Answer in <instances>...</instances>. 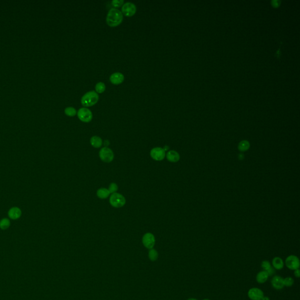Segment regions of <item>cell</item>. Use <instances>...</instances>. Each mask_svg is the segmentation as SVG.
Instances as JSON below:
<instances>
[{
    "label": "cell",
    "mask_w": 300,
    "mask_h": 300,
    "mask_svg": "<svg viewBox=\"0 0 300 300\" xmlns=\"http://www.w3.org/2000/svg\"><path fill=\"white\" fill-rule=\"evenodd\" d=\"M123 20V14L119 9L112 8L107 15L106 23L110 27H114L118 26Z\"/></svg>",
    "instance_id": "cell-1"
},
{
    "label": "cell",
    "mask_w": 300,
    "mask_h": 300,
    "mask_svg": "<svg viewBox=\"0 0 300 300\" xmlns=\"http://www.w3.org/2000/svg\"><path fill=\"white\" fill-rule=\"evenodd\" d=\"M99 99L96 91L92 90L86 93L81 99V103L84 107H90L97 103Z\"/></svg>",
    "instance_id": "cell-2"
},
{
    "label": "cell",
    "mask_w": 300,
    "mask_h": 300,
    "mask_svg": "<svg viewBox=\"0 0 300 300\" xmlns=\"http://www.w3.org/2000/svg\"><path fill=\"white\" fill-rule=\"evenodd\" d=\"M109 202L114 208H121L125 204V199L121 194L115 192L111 195Z\"/></svg>",
    "instance_id": "cell-3"
},
{
    "label": "cell",
    "mask_w": 300,
    "mask_h": 300,
    "mask_svg": "<svg viewBox=\"0 0 300 300\" xmlns=\"http://www.w3.org/2000/svg\"><path fill=\"white\" fill-rule=\"evenodd\" d=\"M99 157L101 160L104 162L109 163L114 160V153L110 148L108 147L102 148L99 152Z\"/></svg>",
    "instance_id": "cell-4"
},
{
    "label": "cell",
    "mask_w": 300,
    "mask_h": 300,
    "mask_svg": "<svg viewBox=\"0 0 300 300\" xmlns=\"http://www.w3.org/2000/svg\"><path fill=\"white\" fill-rule=\"evenodd\" d=\"M78 117L79 120L84 123H89L93 119V114L88 108H80L78 111Z\"/></svg>",
    "instance_id": "cell-5"
},
{
    "label": "cell",
    "mask_w": 300,
    "mask_h": 300,
    "mask_svg": "<svg viewBox=\"0 0 300 300\" xmlns=\"http://www.w3.org/2000/svg\"><path fill=\"white\" fill-rule=\"evenodd\" d=\"M285 263L287 267L291 270H295L300 267V260L295 255H290L286 259Z\"/></svg>",
    "instance_id": "cell-6"
},
{
    "label": "cell",
    "mask_w": 300,
    "mask_h": 300,
    "mask_svg": "<svg viewBox=\"0 0 300 300\" xmlns=\"http://www.w3.org/2000/svg\"><path fill=\"white\" fill-rule=\"evenodd\" d=\"M121 13L126 17H131L135 14L137 7L134 3L131 2H127L124 3L121 8Z\"/></svg>",
    "instance_id": "cell-7"
},
{
    "label": "cell",
    "mask_w": 300,
    "mask_h": 300,
    "mask_svg": "<svg viewBox=\"0 0 300 300\" xmlns=\"http://www.w3.org/2000/svg\"><path fill=\"white\" fill-rule=\"evenodd\" d=\"M150 155L155 161H162L166 156L165 150L161 147L152 148L150 151Z\"/></svg>",
    "instance_id": "cell-8"
},
{
    "label": "cell",
    "mask_w": 300,
    "mask_h": 300,
    "mask_svg": "<svg viewBox=\"0 0 300 300\" xmlns=\"http://www.w3.org/2000/svg\"><path fill=\"white\" fill-rule=\"evenodd\" d=\"M142 242L144 246L148 249H153L155 243V238L154 235L151 233H145L143 237Z\"/></svg>",
    "instance_id": "cell-9"
},
{
    "label": "cell",
    "mask_w": 300,
    "mask_h": 300,
    "mask_svg": "<svg viewBox=\"0 0 300 300\" xmlns=\"http://www.w3.org/2000/svg\"><path fill=\"white\" fill-rule=\"evenodd\" d=\"M247 295L250 299L252 300H262L264 296L263 291L256 287L250 288L247 292Z\"/></svg>",
    "instance_id": "cell-10"
},
{
    "label": "cell",
    "mask_w": 300,
    "mask_h": 300,
    "mask_svg": "<svg viewBox=\"0 0 300 300\" xmlns=\"http://www.w3.org/2000/svg\"><path fill=\"white\" fill-rule=\"evenodd\" d=\"M110 80L113 84H120L124 82L125 76L120 72H115L110 76Z\"/></svg>",
    "instance_id": "cell-11"
},
{
    "label": "cell",
    "mask_w": 300,
    "mask_h": 300,
    "mask_svg": "<svg viewBox=\"0 0 300 300\" xmlns=\"http://www.w3.org/2000/svg\"><path fill=\"white\" fill-rule=\"evenodd\" d=\"M271 282L272 287L276 290H281L284 287L283 278L280 276H276L272 277Z\"/></svg>",
    "instance_id": "cell-12"
},
{
    "label": "cell",
    "mask_w": 300,
    "mask_h": 300,
    "mask_svg": "<svg viewBox=\"0 0 300 300\" xmlns=\"http://www.w3.org/2000/svg\"><path fill=\"white\" fill-rule=\"evenodd\" d=\"M261 267L263 268V271L267 272L269 276H272L275 273V269L272 267L271 263L267 260H264L262 262Z\"/></svg>",
    "instance_id": "cell-13"
},
{
    "label": "cell",
    "mask_w": 300,
    "mask_h": 300,
    "mask_svg": "<svg viewBox=\"0 0 300 300\" xmlns=\"http://www.w3.org/2000/svg\"><path fill=\"white\" fill-rule=\"evenodd\" d=\"M166 158L171 162H177L180 160V155L179 153L174 150L169 151L166 153Z\"/></svg>",
    "instance_id": "cell-14"
},
{
    "label": "cell",
    "mask_w": 300,
    "mask_h": 300,
    "mask_svg": "<svg viewBox=\"0 0 300 300\" xmlns=\"http://www.w3.org/2000/svg\"><path fill=\"white\" fill-rule=\"evenodd\" d=\"M272 267L275 270H280L284 267V263L282 259L279 257H276L272 260Z\"/></svg>",
    "instance_id": "cell-15"
},
{
    "label": "cell",
    "mask_w": 300,
    "mask_h": 300,
    "mask_svg": "<svg viewBox=\"0 0 300 300\" xmlns=\"http://www.w3.org/2000/svg\"><path fill=\"white\" fill-rule=\"evenodd\" d=\"M269 277V275L267 272L265 271H261L259 273H257L256 276V281L260 284H263L267 282Z\"/></svg>",
    "instance_id": "cell-16"
},
{
    "label": "cell",
    "mask_w": 300,
    "mask_h": 300,
    "mask_svg": "<svg viewBox=\"0 0 300 300\" xmlns=\"http://www.w3.org/2000/svg\"><path fill=\"white\" fill-rule=\"evenodd\" d=\"M21 211L17 207L12 208L8 212V216L12 219H17L21 215Z\"/></svg>",
    "instance_id": "cell-17"
},
{
    "label": "cell",
    "mask_w": 300,
    "mask_h": 300,
    "mask_svg": "<svg viewBox=\"0 0 300 300\" xmlns=\"http://www.w3.org/2000/svg\"><path fill=\"white\" fill-rule=\"evenodd\" d=\"M90 144L94 148H100L103 144V141L99 136H93L90 139Z\"/></svg>",
    "instance_id": "cell-18"
},
{
    "label": "cell",
    "mask_w": 300,
    "mask_h": 300,
    "mask_svg": "<svg viewBox=\"0 0 300 300\" xmlns=\"http://www.w3.org/2000/svg\"><path fill=\"white\" fill-rule=\"evenodd\" d=\"M110 192L109 189L102 188L98 189L97 191V196L100 199H106L110 196Z\"/></svg>",
    "instance_id": "cell-19"
},
{
    "label": "cell",
    "mask_w": 300,
    "mask_h": 300,
    "mask_svg": "<svg viewBox=\"0 0 300 300\" xmlns=\"http://www.w3.org/2000/svg\"><path fill=\"white\" fill-rule=\"evenodd\" d=\"M250 144L249 142L247 140H243V141H242L239 144L238 149L240 150V151L243 152L248 150L250 148Z\"/></svg>",
    "instance_id": "cell-20"
},
{
    "label": "cell",
    "mask_w": 300,
    "mask_h": 300,
    "mask_svg": "<svg viewBox=\"0 0 300 300\" xmlns=\"http://www.w3.org/2000/svg\"><path fill=\"white\" fill-rule=\"evenodd\" d=\"M148 257L152 262L156 261L158 257V253L156 250L151 249L148 252Z\"/></svg>",
    "instance_id": "cell-21"
},
{
    "label": "cell",
    "mask_w": 300,
    "mask_h": 300,
    "mask_svg": "<svg viewBox=\"0 0 300 300\" xmlns=\"http://www.w3.org/2000/svg\"><path fill=\"white\" fill-rule=\"evenodd\" d=\"M95 90H96V92L98 93H102L104 92L106 90L105 84L102 82H98L96 83L95 86Z\"/></svg>",
    "instance_id": "cell-22"
},
{
    "label": "cell",
    "mask_w": 300,
    "mask_h": 300,
    "mask_svg": "<svg viewBox=\"0 0 300 300\" xmlns=\"http://www.w3.org/2000/svg\"><path fill=\"white\" fill-rule=\"evenodd\" d=\"M65 113L70 117H73L77 114V111L73 107H68L65 109Z\"/></svg>",
    "instance_id": "cell-23"
},
{
    "label": "cell",
    "mask_w": 300,
    "mask_h": 300,
    "mask_svg": "<svg viewBox=\"0 0 300 300\" xmlns=\"http://www.w3.org/2000/svg\"><path fill=\"white\" fill-rule=\"evenodd\" d=\"M283 282H284V286L290 287L292 286V285L294 284V280L292 277H288L283 278Z\"/></svg>",
    "instance_id": "cell-24"
},
{
    "label": "cell",
    "mask_w": 300,
    "mask_h": 300,
    "mask_svg": "<svg viewBox=\"0 0 300 300\" xmlns=\"http://www.w3.org/2000/svg\"><path fill=\"white\" fill-rule=\"evenodd\" d=\"M10 225V222L8 219H3L0 221V228L2 229H7Z\"/></svg>",
    "instance_id": "cell-25"
},
{
    "label": "cell",
    "mask_w": 300,
    "mask_h": 300,
    "mask_svg": "<svg viewBox=\"0 0 300 300\" xmlns=\"http://www.w3.org/2000/svg\"><path fill=\"white\" fill-rule=\"evenodd\" d=\"M109 191L110 192V194H114V193H115L117 190H118V186L117 185L115 184V183H111L109 185Z\"/></svg>",
    "instance_id": "cell-26"
},
{
    "label": "cell",
    "mask_w": 300,
    "mask_h": 300,
    "mask_svg": "<svg viewBox=\"0 0 300 300\" xmlns=\"http://www.w3.org/2000/svg\"><path fill=\"white\" fill-rule=\"evenodd\" d=\"M111 4L114 7V8L120 7L122 5L124 4L123 0H113L111 1Z\"/></svg>",
    "instance_id": "cell-27"
},
{
    "label": "cell",
    "mask_w": 300,
    "mask_h": 300,
    "mask_svg": "<svg viewBox=\"0 0 300 300\" xmlns=\"http://www.w3.org/2000/svg\"><path fill=\"white\" fill-rule=\"evenodd\" d=\"M294 276H295L296 277H297V278H299L300 276V269L298 268V269H297V270H294Z\"/></svg>",
    "instance_id": "cell-28"
},
{
    "label": "cell",
    "mask_w": 300,
    "mask_h": 300,
    "mask_svg": "<svg viewBox=\"0 0 300 300\" xmlns=\"http://www.w3.org/2000/svg\"><path fill=\"white\" fill-rule=\"evenodd\" d=\"M272 3H275V4H273V5H275V6H277V5H279V3H280V1H272Z\"/></svg>",
    "instance_id": "cell-29"
},
{
    "label": "cell",
    "mask_w": 300,
    "mask_h": 300,
    "mask_svg": "<svg viewBox=\"0 0 300 300\" xmlns=\"http://www.w3.org/2000/svg\"><path fill=\"white\" fill-rule=\"evenodd\" d=\"M262 300H270V298H269L268 297H265V296H264L263 298H262Z\"/></svg>",
    "instance_id": "cell-30"
},
{
    "label": "cell",
    "mask_w": 300,
    "mask_h": 300,
    "mask_svg": "<svg viewBox=\"0 0 300 300\" xmlns=\"http://www.w3.org/2000/svg\"><path fill=\"white\" fill-rule=\"evenodd\" d=\"M197 300V299H196V298H189V299H188V300Z\"/></svg>",
    "instance_id": "cell-31"
},
{
    "label": "cell",
    "mask_w": 300,
    "mask_h": 300,
    "mask_svg": "<svg viewBox=\"0 0 300 300\" xmlns=\"http://www.w3.org/2000/svg\"><path fill=\"white\" fill-rule=\"evenodd\" d=\"M209 300V299H207V298H205V299H203V300Z\"/></svg>",
    "instance_id": "cell-32"
}]
</instances>
